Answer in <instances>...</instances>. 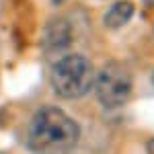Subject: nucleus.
Returning <instances> with one entry per match:
<instances>
[{"mask_svg":"<svg viewBox=\"0 0 154 154\" xmlns=\"http://www.w3.org/2000/svg\"><path fill=\"white\" fill-rule=\"evenodd\" d=\"M152 80H154V76H152Z\"/></svg>","mask_w":154,"mask_h":154,"instance_id":"obj_7","label":"nucleus"},{"mask_svg":"<svg viewBox=\"0 0 154 154\" xmlns=\"http://www.w3.org/2000/svg\"><path fill=\"white\" fill-rule=\"evenodd\" d=\"M134 17V4L128 0H119L115 2L105 14V25L109 29H119Z\"/></svg>","mask_w":154,"mask_h":154,"instance_id":"obj_4","label":"nucleus"},{"mask_svg":"<svg viewBox=\"0 0 154 154\" xmlns=\"http://www.w3.org/2000/svg\"><path fill=\"white\" fill-rule=\"evenodd\" d=\"M54 2H56V4H60V2H62V0H54Z\"/></svg>","mask_w":154,"mask_h":154,"instance_id":"obj_6","label":"nucleus"},{"mask_svg":"<svg viewBox=\"0 0 154 154\" xmlns=\"http://www.w3.org/2000/svg\"><path fill=\"white\" fill-rule=\"evenodd\" d=\"M146 152H148V154H154V140H150V142H148V146H146Z\"/></svg>","mask_w":154,"mask_h":154,"instance_id":"obj_5","label":"nucleus"},{"mask_svg":"<svg viewBox=\"0 0 154 154\" xmlns=\"http://www.w3.org/2000/svg\"><path fill=\"white\" fill-rule=\"evenodd\" d=\"M95 74L91 62L82 56H66L58 60L51 68V86L64 99H78L91 91Z\"/></svg>","mask_w":154,"mask_h":154,"instance_id":"obj_2","label":"nucleus"},{"mask_svg":"<svg viewBox=\"0 0 154 154\" xmlns=\"http://www.w3.org/2000/svg\"><path fill=\"white\" fill-rule=\"evenodd\" d=\"M80 138L78 125L58 107H43L29 123V146L35 152L62 154L72 150Z\"/></svg>","mask_w":154,"mask_h":154,"instance_id":"obj_1","label":"nucleus"},{"mask_svg":"<svg viewBox=\"0 0 154 154\" xmlns=\"http://www.w3.org/2000/svg\"><path fill=\"white\" fill-rule=\"evenodd\" d=\"M131 88H134L131 72L119 62H109L107 66L101 68L99 76L95 78L97 99L101 101V105L109 107V109L128 103Z\"/></svg>","mask_w":154,"mask_h":154,"instance_id":"obj_3","label":"nucleus"}]
</instances>
